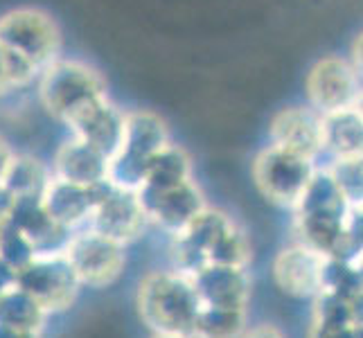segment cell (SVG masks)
I'll use <instances>...</instances> for the list:
<instances>
[{
	"mask_svg": "<svg viewBox=\"0 0 363 338\" xmlns=\"http://www.w3.org/2000/svg\"><path fill=\"white\" fill-rule=\"evenodd\" d=\"M138 314L154 334L190 336L201 309L190 275L181 271H154L138 286Z\"/></svg>",
	"mask_w": 363,
	"mask_h": 338,
	"instance_id": "6da1fadb",
	"label": "cell"
},
{
	"mask_svg": "<svg viewBox=\"0 0 363 338\" xmlns=\"http://www.w3.org/2000/svg\"><path fill=\"white\" fill-rule=\"evenodd\" d=\"M39 77V97L43 108L64 124L74 120L89 106L106 99L104 77L84 61L57 59Z\"/></svg>",
	"mask_w": 363,
	"mask_h": 338,
	"instance_id": "7a4b0ae2",
	"label": "cell"
},
{
	"mask_svg": "<svg viewBox=\"0 0 363 338\" xmlns=\"http://www.w3.org/2000/svg\"><path fill=\"white\" fill-rule=\"evenodd\" d=\"M169 142V129L160 116L143 108L127 111L120 149L108 160V183L135 192L143 185L149 158Z\"/></svg>",
	"mask_w": 363,
	"mask_h": 338,
	"instance_id": "3957f363",
	"label": "cell"
},
{
	"mask_svg": "<svg viewBox=\"0 0 363 338\" xmlns=\"http://www.w3.org/2000/svg\"><path fill=\"white\" fill-rule=\"evenodd\" d=\"M0 43L43 72L61 55V30L48 11L18 7L0 16Z\"/></svg>",
	"mask_w": 363,
	"mask_h": 338,
	"instance_id": "277c9868",
	"label": "cell"
},
{
	"mask_svg": "<svg viewBox=\"0 0 363 338\" xmlns=\"http://www.w3.org/2000/svg\"><path fill=\"white\" fill-rule=\"evenodd\" d=\"M314 169V160H307L278 145H269L253 162V179L262 196L278 205L294 208Z\"/></svg>",
	"mask_w": 363,
	"mask_h": 338,
	"instance_id": "5b68a950",
	"label": "cell"
},
{
	"mask_svg": "<svg viewBox=\"0 0 363 338\" xmlns=\"http://www.w3.org/2000/svg\"><path fill=\"white\" fill-rule=\"evenodd\" d=\"M16 286L32 295L45 309V314H50L72 307L82 284L68 257L61 253L34 257L28 266L16 271Z\"/></svg>",
	"mask_w": 363,
	"mask_h": 338,
	"instance_id": "8992f818",
	"label": "cell"
},
{
	"mask_svg": "<svg viewBox=\"0 0 363 338\" xmlns=\"http://www.w3.org/2000/svg\"><path fill=\"white\" fill-rule=\"evenodd\" d=\"M305 91L309 106L320 116L361 106L359 70L343 57H323L311 66Z\"/></svg>",
	"mask_w": 363,
	"mask_h": 338,
	"instance_id": "52a82bcc",
	"label": "cell"
},
{
	"mask_svg": "<svg viewBox=\"0 0 363 338\" xmlns=\"http://www.w3.org/2000/svg\"><path fill=\"white\" fill-rule=\"evenodd\" d=\"M70 266L77 275L82 286L91 289H106L113 284L124 271V246L93 232L91 228L79 235H72V240L64 253Z\"/></svg>",
	"mask_w": 363,
	"mask_h": 338,
	"instance_id": "ba28073f",
	"label": "cell"
},
{
	"mask_svg": "<svg viewBox=\"0 0 363 338\" xmlns=\"http://www.w3.org/2000/svg\"><path fill=\"white\" fill-rule=\"evenodd\" d=\"M149 223L152 221L145 215L135 192L120 190V187L111 185L104 196L95 203L93 215L89 219V228L124 246L129 242H135L147 230Z\"/></svg>",
	"mask_w": 363,
	"mask_h": 338,
	"instance_id": "9c48e42d",
	"label": "cell"
},
{
	"mask_svg": "<svg viewBox=\"0 0 363 338\" xmlns=\"http://www.w3.org/2000/svg\"><path fill=\"white\" fill-rule=\"evenodd\" d=\"M135 196L149 221H154L169 235H179L206 208V198L192 179L177 187H169V190L158 192L147 190V187H138Z\"/></svg>",
	"mask_w": 363,
	"mask_h": 338,
	"instance_id": "30bf717a",
	"label": "cell"
},
{
	"mask_svg": "<svg viewBox=\"0 0 363 338\" xmlns=\"http://www.w3.org/2000/svg\"><path fill=\"white\" fill-rule=\"evenodd\" d=\"M7 219L32 242L36 257L66 253L74 235V230L57 223L48 215L41 196H16L14 205L7 212Z\"/></svg>",
	"mask_w": 363,
	"mask_h": 338,
	"instance_id": "8fae6325",
	"label": "cell"
},
{
	"mask_svg": "<svg viewBox=\"0 0 363 338\" xmlns=\"http://www.w3.org/2000/svg\"><path fill=\"white\" fill-rule=\"evenodd\" d=\"M271 145L314 160L323 154V116L311 106H286L271 120Z\"/></svg>",
	"mask_w": 363,
	"mask_h": 338,
	"instance_id": "7c38bea8",
	"label": "cell"
},
{
	"mask_svg": "<svg viewBox=\"0 0 363 338\" xmlns=\"http://www.w3.org/2000/svg\"><path fill=\"white\" fill-rule=\"evenodd\" d=\"M108 187H111L108 181L86 187L52 176L41 194V201L48 210V215L57 223L74 230L77 225L89 223L95 203L104 196Z\"/></svg>",
	"mask_w": 363,
	"mask_h": 338,
	"instance_id": "4fadbf2b",
	"label": "cell"
},
{
	"mask_svg": "<svg viewBox=\"0 0 363 338\" xmlns=\"http://www.w3.org/2000/svg\"><path fill=\"white\" fill-rule=\"evenodd\" d=\"M323 255L303 244L282 248L273 259L275 286L291 298H316L320 293Z\"/></svg>",
	"mask_w": 363,
	"mask_h": 338,
	"instance_id": "5bb4252c",
	"label": "cell"
},
{
	"mask_svg": "<svg viewBox=\"0 0 363 338\" xmlns=\"http://www.w3.org/2000/svg\"><path fill=\"white\" fill-rule=\"evenodd\" d=\"M190 278L203 307L246 309L250 298V278L246 269L206 264Z\"/></svg>",
	"mask_w": 363,
	"mask_h": 338,
	"instance_id": "9a60e30c",
	"label": "cell"
},
{
	"mask_svg": "<svg viewBox=\"0 0 363 338\" xmlns=\"http://www.w3.org/2000/svg\"><path fill=\"white\" fill-rule=\"evenodd\" d=\"M124 116L127 111H122L113 102H108V97L89 106L77 118L70 120L66 127L72 131V137L91 145L99 154H104L108 160L116 156L120 149L122 135H124Z\"/></svg>",
	"mask_w": 363,
	"mask_h": 338,
	"instance_id": "2e32d148",
	"label": "cell"
},
{
	"mask_svg": "<svg viewBox=\"0 0 363 338\" xmlns=\"http://www.w3.org/2000/svg\"><path fill=\"white\" fill-rule=\"evenodd\" d=\"M52 167V176L68 183L91 187L108 181V158L77 137H70L59 147Z\"/></svg>",
	"mask_w": 363,
	"mask_h": 338,
	"instance_id": "e0dca14e",
	"label": "cell"
},
{
	"mask_svg": "<svg viewBox=\"0 0 363 338\" xmlns=\"http://www.w3.org/2000/svg\"><path fill=\"white\" fill-rule=\"evenodd\" d=\"M361 106L323 116V152L334 158H361Z\"/></svg>",
	"mask_w": 363,
	"mask_h": 338,
	"instance_id": "ac0fdd59",
	"label": "cell"
},
{
	"mask_svg": "<svg viewBox=\"0 0 363 338\" xmlns=\"http://www.w3.org/2000/svg\"><path fill=\"white\" fill-rule=\"evenodd\" d=\"M192 179V162L185 149L179 145H165L158 154L149 158L145 167V179L140 187L147 190H169Z\"/></svg>",
	"mask_w": 363,
	"mask_h": 338,
	"instance_id": "d6986e66",
	"label": "cell"
},
{
	"mask_svg": "<svg viewBox=\"0 0 363 338\" xmlns=\"http://www.w3.org/2000/svg\"><path fill=\"white\" fill-rule=\"evenodd\" d=\"M45 316V309L18 286L0 295V327L25 334H39Z\"/></svg>",
	"mask_w": 363,
	"mask_h": 338,
	"instance_id": "ffe728a7",
	"label": "cell"
},
{
	"mask_svg": "<svg viewBox=\"0 0 363 338\" xmlns=\"http://www.w3.org/2000/svg\"><path fill=\"white\" fill-rule=\"evenodd\" d=\"M294 208L298 215H305V212H316V210H347L354 205L347 203L345 194L336 185L330 169H314Z\"/></svg>",
	"mask_w": 363,
	"mask_h": 338,
	"instance_id": "44dd1931",
	"label": "cell"
},
{
	"mask_svg": "<svg viewBox=\"0 0 363 338\" xmlns=\"http://www.w3.org/2000/svg\"><path fill=\"white\" fill-rule=\"evenodd\" d=\"M233 223L235 221L226 215V212L206 205L179 235H174V237H179L181 242H185L187 246H192L194 250H199V253L208 259L210 248L217 244L219 237L226 232Z\"/></svg>",
	"mask_w": 363,
	"mask_h": 338,
	"instance_id": "7402d4cb",
	"label": "cell"
},
{
	"mask_svg": "<svg viewBox=\"0 0 363 338\" xmlns=\"http://www.w3.org/2000/svg\"><path fill=\"white\" fill-rule=\"evenodd\" d=\"M50 179H52V174L48 171V167L39 158L14 154L3 179V185L14 196H41Z\"/></svg>",
	"mask_w": 363,
	"mask_h": 338,
	"instance_id": "603a6c76",
	"label": "cell"
},
{
	"mask_svg": "<svg viewBox=\"0 0 363 338\" xmlns=\"http://www.w3.org/2000/svg\"><path fill=\"white\" fill-rule=\"evenodd\" d=\"M361 264L359 261L325 257L320 271V293H332L361 303Z\"/></svg>",
	"mask_w": 363,
	"mask_h": 338,
	"instance_id": "cb8c5ba5",
	"label": "cell"
},
{
	"mask_svg": "<svg viewBox=\"0 0 363 338\" xmlns=\"http://www.w3.org/2000/svg\"><path fill=\"white\" fill-rule=\"evenodd\" d=\"M246 329V309H199L192 338H240Z\"/></svg>",
	"mask_w": 363,
	"mask_h": 338,
	"instance_id": "d4e9b609",
	"label": "cell"
},
{
	"mask_svg": "<svg viewBox=\"0 0 363 338\" xmlns=\"http://www.w3.org/2000/svg\"><path fill=\"white\" fill-rule=\"evenodd\" d=\"M250 242L244 235V230L237 223H233L230 228L223 232L217 244L210 248L208 253V264H223V266H237L246 269L250 264Z\"/></svg>",
	"mask_w": 363,
	"mask_h": 338,
	"instance_id": "484cf974",
	"label": "cell"
},
{
	"mask_svg": "<svg viewBox=\"0 0 363 338\" xmlns=\"http://www.w3.org/2000/svg\"><path fill=\"white\" fill-rule=\"evenodd\" d=\"M36 257L32 242L7 217L0 221V261L11 271H21Z\"/></svg>",
	"mask_w": 363,
	"mask_h": 338,
	"instance_id": "4316f807",
	"label": "cell"
},
{
	"mask_svg": "<svg viewBox=\"0 0 363 338\" xmlns=\"http://www.w3.org/2000/svg\"><path fill=\"white\" fill-rule=\"evenodd\" d=\"M314 322L320 325H361V303H352L332 293H318Z\"/></svg>",
	"mask_w": 363,
	"mask_h": 338,
	"instance_id": "83f0119b",
	"label": "cell"
},
{
	"mask_svg": "<svg viewBox=\"0 0 363 338\" xmlns=\"http://www.w3.org/2000/svg\"><path fill=\"white\" fill-rule=\"evenodd\" d=\"M328 169L345 194L347 203L361 208V158H334Z\"/></svg>",
	"mask_w": 363,
	"mask_h": 338,
	"instance_id": "f1b7e54d",
	"label": "cell"
},
{
	"mask_svg": "<svg viewBox=\"0 0 363 338\" xmlns=\"http://www.w3.org/2000/svg\"><path fill=\"white\" fill-rule=\"evenodd\" d=\"M309 338H361V325H311Z\"/></svg>",
	"mask_w": 363,
	"mask_h": 338,
	"instance_id": "f546056e",
	"label": "cell"
},
{
	"mask_svg": "<svg viewBox=\"0 0 363 338\" xmlns=\"http://www.w3.org/2000/svg\"><path fill=\"white\" fill-rule=\"evenodd\" d=\"M240 338H289L278 325L273 322H259L255 327H246Z\"/></svg>",
	"mask_w": 363,
	"mask_h": 338,
	"instance_id": "4dcf8cb0",
	"label": "cell"
},
{
	"mask_svg": "<svg viewBox=\"0 0 363 338\" xmlns=\"http://www.w3.org/2000/svg\"><path fill=\"white\" fill-rule=\"evenodd\" d=\"M11 91H14V86H11V77H9L7 50H5L3 43H0V97H5Z\"/></svg>",
	"mask_w": 363,
	"mask_h": 338,
	"instance_id": "1f68e13d",
	"label": "cell"
},
{
	"mask_svg": "<svg viewBox=\"0 0 363 338\" xmlns=\"http://www.w3.org/2000/svg\"><path fill=\"white\" fill-rule=\"evenodd\" d=\"M16 286V271H11L7 264L0 261V295Z\"/></svg>",
	"mask_w": 363,
	"mask_h": 338,
	"instance_id": "d6a6232c",
	"label": "cell"
},
{
	"mask_svg": "<svg viewBox=\"0 0 363 338\" xmlns=\"http://www.w3.org/2000/svg\"><path fill=\"white\" fill-rule=\"evenodd\" d=\"M11 158H14V152H11V147L3 140V137H0V183H3V179H5Z\"/></svg>",
	"mask_w": 363,
	"mask_h": 338,
	"instance_id": "836d02e7",
	"label": "cell"
},
{
	"mask_svg": "<svg viewBox=\"0 0 363 338\" xmlns=\"http://www.w3.org/2000/svg\"><path fill=\"white\" fill-rule=\"evenodd\" d=\"M14 194H11L7 187L0 183V217H7V212H9V208L14 205Z\"/></svg>",
	"mask_w": 363,
	"mask_h": 338,
	"instance_id": "e575fe53",
	"label": "cell"
},
{
	"mask_svg": "<svg viewBox=\"0 0 363 338\" xmlns=\"http://www.w3.org/2000/svg\"><path fill=\"white\" fill-rule=\"evenodd\" d=\"M0 338H39V334H25V332H16V329L0 327Z\"/></svg>",
	"mask_w": 363,
	"mask_h": 338,
	"instance_id": "d590c367",
	"label": "cell"
},
{
	"mask_svg": "<svg viewBox=\"0 0 363 338\" xmlns=\"http://www.w3.org/2000/svg\"><path fill=\"white\" fill-rule=\"evenodd\" d=\"M152 338H190V336H179V334H154Z\"/></svg>",
	"mask_w": 363,
	"mask_h": 338,
	"instance_id": "8d00e7d4",
	"label": "cell"
},
{
	"mask_svg": "<svg viewBox=\"0 0 363 338\" xmlns=\"http://www.w3.org/2000/svg\"><path fill=\"white\" fill-rule=\"evenodd\" d=\"M0 221H3V217H0Z\"/></svg>",
	"mask_w": 363,
	"mask_h": 338,
	"instance_id": "74e56055",
	"label": "cell"
}]
</instances>
